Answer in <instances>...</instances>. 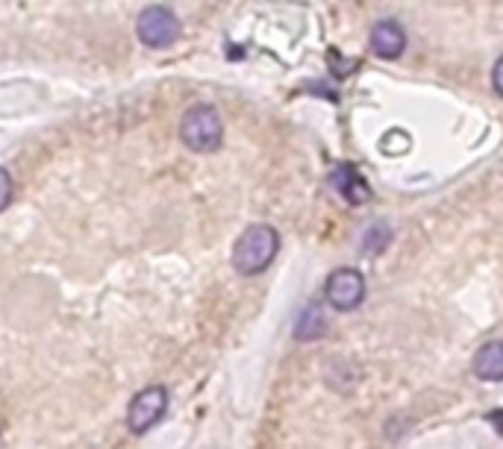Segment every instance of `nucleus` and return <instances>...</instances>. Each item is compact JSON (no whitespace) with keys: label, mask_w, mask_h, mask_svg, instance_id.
<instances>
[{"label":"nucleus","mask_w":503,"mask_h":449,"mask_svg":"<svg viewBox=\"0 0 503 449\" xmlns=\"http://www.w3.org/2000/svg\"><path fill=\"white\" fill-rule=\"evenodd\" d=\"M166 411H168V391L162 385H150L133 397L130 408H127V426H130L133 435H145L166 417Z\"/></svg>","instance_id":"nucleus-5"},{"label":"nucleus","mask_w":503,"mask_h":449,"mask_svg":"<svg viewBox=\"0 0 503 449\" xmlns=\"http://www.w3.org/2000/svg\"><path fill=\"white\" fill-rule=\"evenodd\" d=\"M330 329V321H327V312L321 303H309L307 309L298 314L295 321V341H303V344H312V341H321Z\"/></svg>","instance_id":"nucleus-9"},{"label":"nucleus","mask_w":503,"mask_h":449,"mask_svg":"<svg viewBox=\"0 0 503 449\" xmlns=\"http://www.w3.org/2000/svg\"><path fill=\"white\" fill-rule=\"evenodd\" d=\"M13 194H15L13 173H9L6 168H0V211H4L9 203H13Z\"/></svg>","instance_id":"nucleus-11"},{"label":"nucleus","mask_w":503,"mask_h":449,"mask_svg":"<svg viewBox=\"0 0 503 449\" xmlns=\"http://www.w3.org/2000/svg\"><path fill=\"white\" fill-rule=\"evenodd\" d=\"M330 185L338 192V197L347 200L350 206H362V203H368V200H371L368 180L354 168V164H347V162H342L330 173Z\"/></svg>","instance_id":"nucleus-7"},{"label":"nucleus","mask_w":503,"mask_h":449,"mask_svg":"<svg viewBox=\"0 0 503 449\" xmlns=\"http://www.w3.org/2000/svg\"><path fill=\"white\" fill-rule=\"evenodd\" d=\"M180 18L174 15L168 6H145L138 12V21H136V35L138 42L145 47H154V51H162V47H171L174 42L180 39Z\"/></svg>","instance_id":"nucleus-4"},{"label":"nucleus","mask_w":503,"mask_h":449,"mask_svg":"<svg viewBox=\"0 0 503 449\" xmlns=\"http://www.w3.org/2000/svg\"><path fill=\"white\" fill-rule=\"evenodd\" d=\"M368 42H371L374 56H380V59H401L406 51V33L401 23L392 18L374 23Z\"/></svg>","instance_id":"nucleus-6"},{"label":"nucleus","mask_w":503,"mask_h":449,"mask_svg":"<svg viewBox=\"0 0 503 449\" xmlns=\"http://www.w3.org/2000/svg\"><path fill=\"white\" fill-rule=\"evenodd\" d=\"M491 86H495V91L503 98V56L495 62V68H491Z\"/></svg>","instance_id":"nucleus-12"},{"label":"nucleus","mask_w":503,"mask_h":449,"mask_svg":"<svg viewBox=\"0 0 503 449\" xmlns=\"http://www.w3.org/2000/svg\"><path fill=\"white\" fill-rule=\"evenodd\" d=\"M180 138L195 153H215L224 145V124H221V115L215 106L209 103L192 106L180 121Z\"/></svg>","instance_id":"nucleus-2"},{"label":"nucleus","mask_w":503,"mask_h":449,"mask_svg":"<svg viewBox=\"0 0 503 449\" xmlns=\"http://www.w3.org/2000/svg\"><path fill=\"white\" fill-rule=\"evenodd\" d=\"M471 370L479 382H503V341H486L474 352Z\"/></svg>","instance_id":"nucleus-8"},{"label":"nucleus","mask_w":503,"mask_h":449,"mask_svg":"<svg viewBox=\"0 0 503 449\" xmlns=\"http://www.w3.org/2000/svg\"><path fill=\"white\" fill-rule=\"evenodd\" d=\"M280 253V232L271 223H253L233 244V270L239 276H260Z\"/></svg>","instance_id":"nucleus-1"},{"label":"nucleus","mask_w":503,"mask_h":449,"mask_svg":"<svg viewBox=\"0 0 503 449\" xmlns=\"http://www.w3.org/2000/svg\"><path fill=\"white\" fill-rule=\"evenodd\" d=\"M392 227L389 223H383V220H374L371 227L362 232V239H359V247H362V253H368V256H380L385 253V247L392 244Z\"/></svg>","instance_id":"nucleus-10"},{"label":"nucleus","mask_w":503,"mask_h":449,"mask_svg":"<svg viewBox=\"0 0 503 449\" xmlns=\"http://www.w3.org/2000/svg\"><path fill=\"white\" fill-rule=\"evenodd\" d=\"M368 294V282L365 274L356 267H336L330 276L324 282V300L330 309L336 312H356L362 303H365Z\"/></svg>","instance_id":"nucleus-3"}]
</instances>
